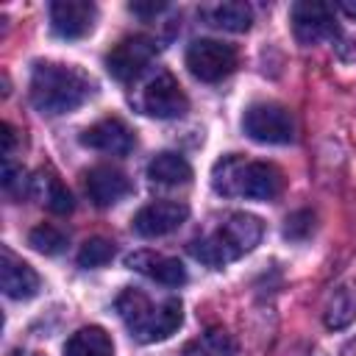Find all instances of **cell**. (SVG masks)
<instances>
[{"mask_svg":"<svg viewBox=\"0 0 356 356\" xmlns=\"http://www.w3.org/2000/svg\"><path fill=\"white\" fill-rule=\"evenodd\" d=\"M92 78L70 64L36 61L31 70V103L42 114H67L92 97Z\"/></svg>","mask_w":356,"mask_h":356,"instance_id":"6da1fadb","label":"cell"},{"mask_svg":"<svg viewBox=\"0 0 356 356\" xmlns=\"http://www.w3.org/2000/svg\"><path fill=\"white\" fill-rule=\"evenodd\" d=\"M214 192L225 197L273 200L284 189V172L270 161H248L236 153L222 156L211 170Z\"/></svg>","mask_w":356,"mask_h":356,"instance_id":"7a4b0ae2","label":"cell"},{"mask_svg":"<svg viewBox=\"0 0 356 356\" xmlns=\"http://www.w3.org/2000/svg\"><path fill=\"white\" fill-rule=\"evenodd\" d=\"M261 234H264V225L259 217L245 214V211H234L211 234L192 239L189 253L209 267H222L228 261H236L248 250H253L259 245Z\"/></svg>","mask_w":356,"mask_h":356,"instance_id":"3957f363","label":"cell"},{"mask_svg":"<svg viewBox=\"0 0 356 356\" xmlns=\"http://www.w3.org/2000/svg\"><path fill=\"white\" fill-rule=\"evenodd\" d=\"M117 314L139 342H159L178 331L184 320V306L178 298H167L161 303H153L139 289H122L117 298Z\"/></svg>","mask_w":356,"mask_h":356,"instance_id":"277c9868","label":"cell"},{"mask_svg":"<svg viewBox=\"0 0 356 356\" xmlns=\"http://www.w3.org/2000/svg\"><path fill=\"white\" fill-rule=\"evenodd\" d=\"M242 128L253 142H261V145H286L295 139V120L289 108L270 100L253 103L242 117Z\"/></svg>","mask_w":356,"mask_h":356,"instance_id":"5b68a950","label":"cell"},{"mask_svg":"<svg viewBox=\"0 0 356 356\" xmlns=\"http://www.w3.org/2000/svg\"><path fill=\"white\" fill-rule=\"evenodd\" d=\"M186 67L197 81L217 83L236 70V50L220 39H195L186 47Z\"/></svg>","mask_w":356,"mask_h":356,"instance_id":"8992f818","label":"cell"},{"mask_svg":"<svg viewBox=\"0 0 356 356\" xmlns=\"http://www.w3.org/2000/svg\"><path fill=\"white\" fill-rule=\"evenodd\" d=\"M156 56V42L145 33H134V36H125L120 39L108 56H106V70L111 78L128 83L134 78H139L145 72V67L153 61Z\"/></svg>","mask_w":356,"mask_h":356,"instance_id":"52a82bcc","label":"cell"},{"mask_svg":"<svg viewBox=\"0 0 356 356\" xmlns=\"http://www.w3.org/2000/svg\"><path fill=\"white\" fill-rule=\"evenodd\" d=\"M136 106L150 114V117H159V120H170V117H181L186 108H189V100L184 95V89L178 86V81L170 75V72H156L139 92L136 97Z\"/></svg>","mask_w":356,"mask_h":356,"instance_id":"ba28073f","label":"cell"},{"mask_svg":"<svg viewBox=\"0 0 356 356\" xmlns=\"http://www.w3.org/2000/svg\"><path fill=\"white\" fill-rule=\"evenodd\" d=\"M292 31L300 44H317L320 39H328L337 33L334 11L325 3L300 0L292 6Z\"/></svg>","mask_w":356,"mask_h":356,"instance_id":"9c48e42d","label":"cell"},{"mask_svg":"<svg viewBox=\"0 0 356 356\" xmlns=\"http://www.w3.org/2000/svg\"><path fill=\"white\" fill-rule=\"evenodd\" d=\"M189 217V209L186 203H178V200H156V203H147L142 206L136 214H134V231L139 236H164L170 231H175L181 222H186Z\"/></svg>","mask_w":356,"mask_h":356,"instance_id":"30bf717a","label":"cell"},{"mask_svg":"<svg viewBox=\"0 0 356 356\" xmlns=\"http://www.w3.org/2000/svg\"><path fill=\"white\" fill-rule=\"evenodd\" d=\"M97 8L89 0H56L50 6V28L61 39H81L95 28Z\"/></svg>","mask_w":356,"mask_h":356,"instance_id":"8fae6325","label":"cell"},{"mask_svg":"<svg viewBox=\"0 0 356 356\" xmlns=\"http://www.w3.org/2000/svg\"><path fill=\"white\" fill-rule=\"evenodd\" d=\"M81 142L92 150H100V153H111V156H125L134 150L136 139H134V131L120 120V117H106V120H97L95 125H89L83 134H81Z\"/></svg>","mask_w":356,"mask_h":356,"instance_id":"7c38bea8","label":"cell"},{"mask_svg":"<svg viewBox=\"0 0 356 356\" xmlns=\"http://www.w3.org/2000/svg\"><path fill=\"white\" fill-rule=\"evenodd\" d=\"M83 186H86V195L95 206H114L125 195H131L128 175L122 170L111 167V164H97V167L86 170L83 172Z\"/></svg>","mask_w":356,"mask_h":356,"instance_id":"4fadbf2b","label":"cell"},{"mask_svg":"<svg viewBox=\"0 0 356 356\" xmlns=\"http://www.w3.org/2000/svg\"><path fill=\"white\" fill-rule=\"evenodd\" d=\"M0 284H3L6 298H11V300H28V298H33L39 292L42 278H39V273L31 264H25L8 248H3L0 250Z\"/></svg>","mask_w":356,"mask_h":356,"instance_id":"5bb4252c","label":"cell"},{"mask_svg":"<svg viewBox=\"0 0 356 356\" xmlns=\"http://www.w3.org/2000/svg\"><path fill=\"white\" fill-rule=\"evenodd\" d=\"M125 264L136 273H142L145 278L161 284V286H181L186 281V270L178 259L164 256V253H153V250H136L125 259Z\"/></svg>","mask_w":356,"mask_h":356,"instance_id":"9a60e30c","label":"cell"},{"mask_svg":"<svg viewBox=\"0 0 356 356\" xmlns=\"http://www.w3.org/2000/svg\"><path fill=\"white\" fill-rule=\"evenodd\" d=\"M147 178L153 184H164V186H178V184H186L192 178V167L189 161L181 156V153H172V150H164L159 156L150 159L147 164Z\"/></svg>","mask_w":356,"mask_h":356,"instance_id":"2e32d148","label":"cell"},{"mask_svg":"<svg viewBox=\"0 0 356 356\" xmlns=\"http://www.w3.org/2000/svg\"><path fill=\"white\" fill-rule=\"evenodd\" d=\"M200 17L214 25V28H222V31H234V33H242L250 28L253 22V11L248 3H217V6H206L200 8Z\"/></svg>","mask_w":356,"mask_h":356,"instance_id":"e0dca14e","label":"cell"},{"mask_svg":"<svg viewBox=\"0 0 356 356\" xmlns=\"http://www.w3.org/2000/svg\"><path fill=\"white\" fill-rule=\"evenodd\" d=\"M353 320H356V284H339L325 303L323 323L331 331H339L348 328Z\"/></svg>","mask_w":356,"mask_h":356,"instance_id":"ac0fdd59","label":"cell"},{"mask_svg":"<svg viewBox=\"0 0 356 356\" xmlns=\"http://www.w3.org/2000/svg\"><path fill=\"white\" fill-rule=\"evenodd\" d=\"M64 356H114V342L100 325H86L67 339Z\"/></svg>","mask_w":356,"mask_h":356,"instance_id":"d6986e66","label":"cell"},{"mask_svg":"<svg viewBox=\"0 0 356 356\" xmlns=\"http://www.w3.org/2000/svg\"><path fill=\"white\" fill-rule=\"evenodd\" d=\"M31 186L39 192L42 203H44L53 214H70V211H72V195H70V189L58 181V175L42 170L36 178H31Z\"/></svg>","mask_w":356,"mask_h":356,"instance_id":"ffe728a7","label":"cell"},{"mask_svg":"<svg viewBox=\"0 0 356 356\" xmlns=\"http://www.w3.org/2000/svg\"><path fill=\"white\" fill-rule=\"evenodd\" d=\"M234 353H236L234 337L222 328H209L184 348V356H234Z\"/></svg>","mask_w":356,"mask_h":356,"instance_id":"44dd1931","label":"cell"},{"mask_svg":"<svg viewBox=\"0 0 356 356\" xmlns=\"http://www.w3.org/2000/svg\"><path fill=\"white\" fill-rule=\"evenodd\" d=\"M28 245H31L33 250L44 253V256H56V253H61V250L67 248V236H64V231H58L56 225L42 222V225L31 228V234H28Z\"/></svg>","mask_w":356,"mask_h":356,"instance_id":"7402d4cb","label":"cell"},{"mask_svg":"<svg viewBox=\"0 0 356 356\" xmlns=\"http://www.w3.org/2000/svg\"><path fill=\"white\" fill-rule=\"evenodd\" d=\"M111 259H114V242L106 239V236H92L78 250V264L81 267H103Z\"/></svg>","mask_w":356,"mask_h":356,"instance_id":"603a6c76","label":"cell"},{"mask_svg":"<svg viewBox=\"0 0 356 356\" xmlns=\"http://www.w3.org/2000/svg\"><path fill=\"white\" fill-rule=\"evenodd\" d=\"M0 184H3V192H6V195L22 200V195H28V184H31V178H25V170H22V167H17V164H11V161L6 159Z\"/></svg>","mask_w":356,"mask_h":356,"instance_id":"cb8c5ba5","label":"cell"},{"mask_svg":"<svg viewBox=\"0 0 356 356\" xmlns=\"http://www.w3.org/2000/svg\"><path fill=\"white\" fill-rule=\"evenodd\" d=\"M314 228V214L309 209H300L295 214L286 217V225H284V236L286 239H306Z\"/></svg>","mask_w":356,"mask_h":356,"instance_id":"d4e9b609","label":"cell"},{"mask_svg":"<svg viewBox=\"0 0 356 356\" xmlns=\"http://www.w3.org/2000/svg\"><path fill=\"white\" fill-rule=\"evenodd\" d=\"M128 8L134 14H139V17H153V14H159L164 8V3H131Z\"/></svg>","mask_w":356,"mask_h":356,"instance_id":"484cf974","label":"cell"},{"mask_svg":"<svg viewBox=\"0 0 356 356\" xmlns=\"http://www.w3.org/2000/svg\"><path fill=\"white\" fill-rule=\"evenodd\" d=\"M14 142H17V136H14V125H11V122H3V156H6V159L11 156Z\"/></svg>","mask_w":356,"mask_h":356,"instance_id":"4316f807","label":"cell"},{"mask_svg":"<svg viewBox=\"0 0 356 356\" xmlns=\"http://www.w3.org/2000/svg\"><path fill=\"white\" fill-rule=\"evenodd\" d=\"M339 8H342L345 14H350V17H356V3H339Z\"/></svg>","mask_w":356,"mask_h":356,"instance_id":"83f0119b","label":"cell"},{"mask_svg":"<svg viewBox=\"0 0 356 356\" xmlns=\"http://www.w3.org/2000/svg\"><path fill=\"white\" fill-rule=\"evenodd\" d=\"M14 356H42V353H14Z\"/></svg>","mask_w":356,"mask_h":356,"instance_id":"f1b7e54d","label":"cell"}]
</instances>
